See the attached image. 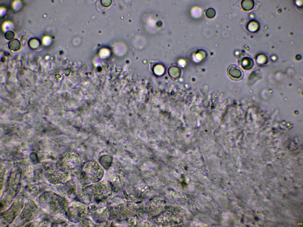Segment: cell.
I'll return each mask as SVG.
<instances>
[{
	"instance_id": "7",
	"label": "cell",
	"mask_w": 303,
	"mask_h": 227,
	"mask_svg": "<svg viewBox=\"0 0 303 227\" xmlns=\"http://www.w3.org/2000/svg\"><path fill=\"white\" fill-rule=\"evenodd\" d=\"M260 28V25L258 22L254 20L249 21L246 25L247 30L252 33L257 32L259 30Z\"/></svg>"
},
{
	"instance_id": "4",
	"label": "cell",
	"mask_w": 303,
	"mask_h": 227,
	"mask_svg": "<svg viewBox=\"0 0 303 227\" xmlns=\"http://www.w3.org/2000/svg\"><path fill=\"white\" fill-rule=\"evenodd\" d=\"M88 206L79 201L72 202L68 206L66 212L68 219L70 221L78 223L84 220L88 213Z\"/></svg>"
},
{
	"instance_id": "10",
	"label": "cell",
	"mask_w": 303,
	"mask_h": 227,
	"mask_svg": "<svg viewBox=\"0 0 303 227\" xmlns=\"http://www.w3.org/2000/svg\"><path fill=\"white\" fill-rule=\"evenodd\" d=\"M207 56V53L203 49L198 50L195 53V57L199 61H204L206 59Z\"/></svg>"
},
{
	"instance_id": "12",
	"label": "cell",
	"mask_w": 303,
	"mask_h": 227,
	"mask_svg": "<svg viewBox=\"0 0 303 227\" xmlns=\"http://www.w3.org/2000/svg\"><path fill=\"white\" fill-rule=\"evenodd\" d=\"M205 14L208 18H212L215 16L216 12L214 9L209 8H208L206 10Z\"/></svg>"
},
{
	"instance_id": "13",
	"label": "cell",
	"mask_w": 303,
	"mask_h": 227,
	"mask_svg": "<svg viewBox=\"0 0 303 227\" xmlns=\"http://www.w3.org/2000/svg\"><path fill=\"white\" fill-rule=\"evenodd\" d=\"M257 61L260 64H263L266 61L267 58L263 54H260L257 57Z\"/></svg>"
},
{
	"instance_id": "2",
	"label": "cell",
	"mask_w": 303,
	"mask_h": 227,
	"mask_svg": "<svg viewBox=\"0 0 303 227\" xmlns=\"http://www.w3.org/2000/svg\"><path fill=\"white\" fill-rule=\"evenodd\" d=\"M84 193L96 200L106 198L112 194V188L110 182L101 180L90 184L83 189Z\"/></svg>"
},
{
	"instance_id": "9",
	"label": "cell",
	"mask_w": 303,
	"mask_h": 227,
	"mask_svg": "<svg viewBox=\"0 0 303 227\" xmlns=\"http://www.w3.org/2000/svg\"><path fill=\"white\" fill-rule=\"evenodd\" d=\"M28 46L29 48L33 50L38 49L41 46V42L39 40L35 38L31 39L28 42Z\"/></svg>"
},
{
	"instance_id": "8",
	"label": "cell",
	"mask_w": 303,
	"mask_h": 227,
	"mask_svg": "<svg viewBox=\"0 0 303 227\" xmlns=\"http://www.w3.org/2000/svg\"><path fill=\"white\" fill-rule=\"evenodd\" d=\"M241 5L242 8L246 11L251 10L254 5V1L252 0H243L241 1Z\"/></svg>"
},
{
	"instance_id": "14",
	"label": "cell",
	"mask_w": 303,
	"mask_h": 227,
	"mask_svg": "<svg viewBox=\"0 0 303 227\" xmlns=\"http://www.w3.org/2000/svg\"><path fill=\"white\" fill-rule=\"evenodd\" d=\"M14 34L12 31L9 30L7 31L5 34V38L8 40H12L14 37Z\"/></svg>"
},
{
	"instance_id": "1",
	"label": "cell",
	"mask_w": 303,
	"mask_h": 227,
	"mask_svg": "<svg viewBox=\"0 0 303 227\" xmlns=\"http://www.w3.org/2000/svg\"><path fill=\"white\" fill-rule=\"evenodd\" d=\"M81 162V158L78 153L73 151L67 152L59 158L57 166L60 170L71 175L78 170Z\"/></svg>"
},
{
	"instance_id": "3",
	"label": "cell",
	"mask_w": 303,
	"mask_h": 227,
	"mask_svg": "<svg viewBox=\"0 0 303 227\" xmlns=\"http://www.w3.org/2000/svg\"><path fill=\"white\" fill-rule=\"evenodd\" d=\"M82 170L85 179L90 184L101 180L104 172L102 166L95 160L85 163L82 166Z\"/></svg>"
},
{
	"instance_id": "6",
	"label": "cell",
	"mask_w": 303,
	"mask_h": 227,
	"mask_svg": "<svg viewBox=\"0 0 303 227\" xmlns=\"http://www.w3.org/2000/svg\"><path fill=\"white\" fill-rule=\"evenodd\" d=\"M240 64L242 67L246 70L251 69L254 65L253 60L251 58L248 57L243 58L241 61Z\"/></svg>"
},
{
	"instance_id": "11",
	"label": "cell",
	"mask_w": 303,
	"mask_h": 227,
	"mask_svg": "<svg viewBox=\"0 0 303 227\" xmlns=\"http://www.w3.org/2000/svg\"><path fill=\"white\" fill-rule=\"evenodd\" d=\"M21 44L20 41L15 39L10 41L8 44L9 48L13 51L18 50L20 48Z\"/></svg>"
},
{
	"instance_id": "5",
	"label": "cell",
	"mask_w": 303,
	"mask_h": 227,
	"mask_svg": "<svg viewBox=\"0 0 303 227\" xmlns=\"http://www.w3.org/2000/svg\"><path fill=\"white\" fill-rule=\"evenodd\" d=\"M228 73L231 78L235 80H240L243 75V74L241 70L237 67L234 66H231L229 68Z\"/></svg>"
}]
</instances>
